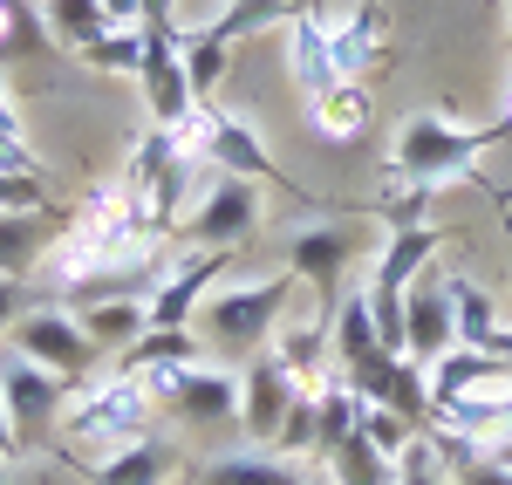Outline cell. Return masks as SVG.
<instances>
[{"instance_id":"6da1fadb","label":"cell","mask_w":512,"mask_h":485,"mask_svg":"<svg viewBox=\"0 0 512 485\" xmlns=\"http://www.w3.org/2000/svg\"><path fill=\"white\" fill-rule=\"evenodd\" d=\"M499 144H512V117L485 123V130H458V123L437 117V110H417V117L396 123V137H390V178H396V185H410L417 205H424L437 185L472 178L478 158L499 151Z\"/></svg>"},{"instance_id":"7a4b0ae2","label":"cell","mask_w":512,"mask_h":485,"mask_svg":"<svg viewBox=\"0 0 512 485\" xmlns=\"http://www.w3.org/2000/svg\"><path fill=\"white\" fill-rule=\"evenodd\" d=\"M151 410H158V397H151V383H144V376H130V369L89 376V383L69 390V410H62V445H69V451H96V445L123 451L130 438H144V431H151Z\"/></svg>"},{"instance_id":"3957f363","label":"cell","mask_w":512,"mask_h":485,"mask_svg":"<svg viewBox=\"0 0 512 485\" xmlns=\"http://www.w3.org/2000/svg\"><path fill=\"white\" fill-rule=\"evenodd\" d=\"M287 294H294V274H274V281H246V287H212L198 301L192 322L205 328V342L219 356H260L280 335V315H287Z\"/></svg>"},{"instance_id":"277c9868","label":"cell","mask_w":512,"mask_h":485,"mask_svg":"<svg viewBox=\"0 0 512 485\" xmlns=\"http://www.w3.org/2000/svg\"><path fill=\"white\" fill-rule=\"evenodd\" d=\"M178 137L205 151V164L219 171V178H253V185H287V192H301L274 158H267V144H260V130H246L233 110H219V103H198L192 117L178 123Z\"/></svg>"},{"instance_id":"5b68a950","label":"cell","mask_w":512,"mask_h":485,"mask_svg":"<svg viewBox=\"0 0 512 485\" xmlns=\"http://www.w3.org/2000/svg\"><path fill=\"white\" fill-rule=\"evenodd\" d=\"M7 335H14V356L55 369L69 390H76V383H89V376H96V363H103V349L82 335L76 315H69V308H48V301H41V308H28V315L7 328Z\"/></svg>"},{"instance_id":"8992f818","label":"cell","mask_w":512,"mask_h":485,"mask_svg":"<svg viewBox=\"0 0 512 485\" xmlns=\"http://www.w3.org/2000/svg\"><path fill=\"white\" fill-rule=\"evenodd\" d=\"M0 404H7V424H14V445L21 451L55 445L62 438V410H69V383L55 369L14 356V363L0 369Z\"/></svg>"},{"instance_id":"52a82bcc","label":"cell","mask_w":512,"mask_h":485,"mask_svg":"<svg viewBox=\"0 0 512 485\" xmlns=\"http://www.w3.org/2000/svg\"><path fill=\"white\" fill-rule=\"evenodd\" d=\"M342 383H349L362 404H383L396 410L403 424H417V431H431V383H424V363L417 356H396V349H376V356H362V363L335 369Z\"/></svg>"},{"instance_id":"ba28073f","label":"cell","mask_w":512,"mask_h":485,"mask_svg":"<svg viewBox=\"0 0 512 485\" xmlns=\"http://www.w3.org/2000/svg\"><path fill=\"white\" fill-rule=\"evenodd\" d=\"M253 233H260V185L253 178H212L185 219V240L198 253H239Z\"/></svg>"},{"instance_id":"9c48e42d","label":"cell","mask_w":512,"mask_h":485,"mask_svg":"<svg viewBox=\"0 0 512 485\" xmlns=\"http://www.w3.org/2000/svg\"><path fill=\"white\" fill-rule=\"evenodd\" d=\"M178 28H185V21H144V69H137L144 103H151V123H164V130H178V123L198 110L192 76H185V41H178Z\"/></svg>"},{"instance_id":"30bf717a","label":"cell","mask_w":512,"mask_h":485,"mask_svg":"<svg viewBox=\"0 0 512 485\" xmlns=\"http://www.w3.org/2000/svg\"><path fill=\"white\" fill-rule=\"evenodd\" d=\"M349 260H355V233L349 226H301L287 240V274L315 287V322H328L349 294Z\"/></svg>"},{"instance_id":"8fae6325","label":"cell","mask_w":512,"mask_h":485,"mask_svg":"<svg viewBox=\"0 0 512 485\" xmlns=\"http://www.w3.org/2000/svg\"><path fill=\"white\" fill-rule=\"evenodd\" d=\"M144 383H151V397L171 404L185 424L198 431H212V424H233L239 417V376L212 363H185V369H144Z\"/></svg>"},{"instance_id":"7c38bea8","label":"cell","mask_w":512,"mask_h":485,"mask_svg":"<svg viewBox=\"0 0 512 485\" xmlns=\"http://www.w3.org/2000/svg\"><path fill=\"white\" fill-rule=\"evenodd\" d=\"M294 397H301V376L280 363L274 349H260V356L246 363V376H239V417H246V431H253L260 445H274V438H280V424H287Z\"/></svg>"},{"instance_id":"4fadbf2b","label":"cell","mask_w":512,"mask_h":485,"mask_svg":"<svg viewBox=\"0 0 512 485\" xmlns=\"http://www.w3.org/2000/svg\"><path fill=\"white\" fill-rule=\"evenodd\" d=\"M451 342H458V315H451L444 274H417V281H410V294H403V356L437 363Z\"/></svg>"},{"instance_id":"5bb4252c","label":"cell","mask_w":512,"mask_h":485,"mask_svg":"<svg viewBox=\"0 0 512 485\" xmlns=\"http://www.w3.org/2000/svg\"><path fill=\"white\" fill-rule=\"evenodd\" d=\"M233 267V253H185V267H171L158 287H151V328H185L198 315V301L219 287V274Z\"/></svg>"},{"instance_id":"9a60e30c","label":"cell","mask_w":512,"mask_h":485,"mask_svg":"<svg viewBox=\"0 0 512 485\" xmlns=\"http://www.w3.org/2000/svg\"><path fill=\"white\" fill-rule=\"evenodd\" d=\"M287 76L308 89V103H315L321 89H335V62H328V14H321V0H308L294 21H287Z\"/></svg>"},{"instance_id":"2e32d148","label":"cell","mask_w":512,"mask_h":485,"mask_svg":"<svg viewBox=\"0 0 512 485\" xmlns=\"http://www.w3.org/2000/svg\"><path fill=\"white\" fill-rule=\"evenodd\" d=\"M69 233V212H0V274L21 281L48 260V246Z\"/></svg>"},{"instance_id":"e0dca14e","label":"cell","mask_w":512,"mask_h":485,"mask_svg":"<svg viewBox=\"0 0 512 485\" xmlns=\"http://www.w3.org/2000/svg\"><path fill=\"white\" fill-rule=\"evenodd\" d=\"M76 322L103 356H123V349L151 328V301H144V294H103V301H82Z\"/></svg>"},{"instance_id":"ac0fdd59","label":"cell","mask_w":512,"mask_h":485,"mask_svg":"<svg viewBox=\"0 0 512 485\" xmlns=\"http://www.w3.org/2000/svg\"><path fill=\"white\" fill-rule=\"evenodd\" d=\"M171 472H178V445L144 431V438H130L123 451H110L96 465V485H171Z\"/></svg>"},{"instance_id":"d6986e66","label":"cell","mask_w":512,"mask_h":485,"mask_svg":"<svg viewBox=\"0 0 512 485\" xmlns=\"http://www.w3.org/2000/svg\"><path fill=\"white\" fill-rule=\"evenodd\" d=\"M376 55H383V14H376V0H362L349 21H328V62H335L342 82H362V69Z\"/></svg>"},{"instance_id":"ffe728a7","label":"cell","mask_w":512,"mask_h":485,"mask_svg":"<svg viewBox=\"0 0 512 485\" xmlns=\"http://www.w3.org/2000/svg\"><path fill=\"white\" fill-rule=\"evenodd\" d=\"M328 349H335V369L362 363L383 349V328H376V308H369V287H349L342 308L328 315Z\"/></svg>"},{"instance_id":"44dd1931","label":"cell","mask_w":512,"mask_h":485,"mask_svg":"<svg viewBox=\"0 0 512 485\" xmlns=\"http://www.w3.org/2000/svg\"><path fill=\"white\" fill-rule=\"evenodd\" d=\"M444 294H451V315H458V342L492 356V342H499V328H506L499 308H492V294H485L472 274H444Z\"/></svg>"},{"instance_id":"7402d4cb","label":"cell","mask_w":512,"mask_h":485,"mask_svg":"<svg viewBox=\"0 0 512 485\" xmlns=\"http://www.w3.org/2000/svg\"><path fill=\"white\" fill-rule=\"evenodd\" d=\"M41 55H55V35L41 21V7L35 0H0V69L7 62H41Z\"/></svg>"},{"instance_id":"603a6c76","label":"cell","mask_w":512,"mask_h":485,"mask_svg":"<svg viewBox=\"0 0 512 485\" xmlns=\"http://www.w3.org/2000/svg\"><path fill=\"white\" fill-rule=\"evenodd\" d=\"M198 485H308V472L287 465L280 451H246V458H212Z\"/></svg>"},{"instance_id":"cb8c5ba5","label":"cell","mask_w":512,"mask_h":485,"mask_svg":"<svg viewBox=\"0 0 512 485\" xmlns=\"http://www.w3.org/2000/svg\"><path fill=\"white\" fill-rule=\"evenodd\" d=\"M308 110H315V130H321V137L349 144V137H362V130H369V89H362V82H335V89H321Z\"/></svg>"},{"instance_id":"d4e9b609","label":"cell","mask_w":512,"mask_h":485,"mask_svg":"<svg viewBox=\"0 0 512 485\" xmlns=\"http://www.w3.org/2000/svg\"><path fill=\"white\" fill-rule=\"evenodd\" d=\"M185 363H198L192 328H144L117 356V369H130V376H144V369H185Z\"/></svg>"},{"instance_id":"484cf974","label":"cell","mask_w":512,"mask_h":485,"mask_svg":"<svg viewBox=\"0 0 512 485\" xmlns=\"http://www.w3.org/2000/svg\"><path fill=\"white\" fill-rule=\"evenodd\" d=\"M41 21H48V35L55 48H96V41L110 35V14H103V0H48L41 7Z\"/></svg>"},{"instance_id":"4316f807","label":"cell","mask_w":512,"mask_h":485,"mask_svg":"<svg viewBox=\"0 0 512 485\" xmlns=\"http://www.w3.org/2000/svg\"><path fill=\"white\" fill-rule=\"evenodd\" d=\"M308 0H226L219 21H205L219 41H239V35H260V28H287Z\"/></svg>"},{"instance_id":"83f0119b","label":"cell","mask_w":512,"mask_h":485,"mask_svg":"<svg viewBox=\"0 0 512 485\" xmlns=\"http://www.w3.org/2000/svg\"><path fill=\"white\" fill-rule=\"evenodd\" d=\"M178 41H185L192 96H198V103H212V89H219V76H226V48H233V41H219L212 28H178Z\"/></svg>"},{"instance_id":"f1b7e54d","label":"cell","mask_w":512,"mask_h":485,"mask_svg":"<svg viewBox=\"0 0 512 485\" xmlns=\"http://www.w3.org/2000/svg\"><path fill=\"white\" fill-rule=\"evenodd\" d=\"M328 479H335V485H390V479H396V465H390V458H383L376 445H369L362 431H355L349 445L328 451Z\"/></svg>"},{"instance_id":"f546056e","label":"cell","mask_w":512,"mask_h":485,"mask_svg":"<svg viewBox=\"0 0 512 485\" xmlns=\"http://www.w3.org/2000/svg\"><path fill=\"white\" fill-rule=\"evenodd\" d=\"M0 171H21V178H41V158L21 130V110H14V89H7V69H0Z\"/></svg>"},{"instance_id":"4dcf8cb0","label":"cell","mask_w":512,"mask_h":485,"mask_svg":"<svg viewBox=\"0 0 512 485\" xmlns=\"http://www.w3.org/2000/svg\"><path fill=\"white\" fill-rule=\"evenodd\" d=\"M82 62L103 69V76H137V69H144V21H137V28H110L96 48H82Z\"/></svg>"},{"instance_id":"1f68e13d","label":"cell","mask_w":512,"mask_h":485,"mask_svg":"<svg viewBox=\"0 0 512 485\" xmlns=\"http://www.w3.org/2000/svg\"><path fill=\"white\" fill-rule=\"evenodd\" d=\"M362 438H369V445H376V451L396 465V458L417 445L424 431H417V424H403V417H396V410H383V404H362Z\"/></svg>"},{"instance_id":"d6a6232c","label":"cell","mask_w":512,"mask_h":485,"mask_svg":"<svg viewBox=\"0 0 512 485\" xmlns=\"http://www.w3.org/2000/svg\"><path fill=\"white\" fill-rule=\"evenodd\" d=\"M396 485H451V472H444V458H437L431 438H417V445L396 458Z\"/></svg>"},{"instance_id":"836d02e7","label":"cell","mask_w":512,"mask_h":485,"mask_svg":"<svg viewBox=\"0 0 512 485\" xmlns=\"http://www.w3.org/2000/svg\"><path fill=\"white\" fill-rule=\"evenodd\" d=\"M0 212H55V199H48V178L0 171Z\"/></svg>"},{"instance_id":"e575fe53","label":"cell","mask_w":512,"mask_h":485,"mask_svg":"<svg viewBox=\"0 0 512 485\" xmlns=\"http://www.w3.org/2000/svg\"><path fill=\"white\" fill-rule=\"evenodd\" d=\"M451 485H512V472L499 465V458H472V465L451 472Z\"/></svg>"},{"instance_id":"d590c367","label":"cell","mask_w":512,"mask_h":485,"mask_svg":"<svg viewBox=\"0 0 512 485\" xmlns=\"http://www.w3.org/2000/svg\"><path fill=\"white\" fill-rule=\"evenodd\" d=\"M21 315H28V287H21V281H7V274H0V335H7V328L21 322Z\"/></svg>"},{"instance_id":"8d00e7d4","label":"cell","mask_w":512,"mask_h":485,"mask_svg":"<svg viewBox=\"0 0 512 485\" xmlns=\"http://www.w3.org/2000/svg\"><path fill=\"white\" fill-rule=\"evenodd\" d=\"M103 14H110V28H137L144 21V0H103Z\"/></svg>"},{"instance_id":"74e56055","label":"cell","mask_w":512,"mask_h":485,"mask_svg":"<svg viewBox=\"0 0 512 485\" xmlns=\"http://www.w3.org/2000/svg\"><path fill=\"white\" fill-rule=\"evenodd\" d=\"M14 451H21V445H14V424H7V404H0V465H7Z\"/></svg>"},{"instance_id":"f35d334b","label":"cell","mask_w":512,"mask_h":485,"mask_svg":"<svg viewBox=\"0 0 512 485\" xmlns=\"http://www.w3.org/2000/svg\"><path fill=\"white\" fill-rule=\"evenodd\" d=\"M492 458H499V465H506V472H512V438H506V445H499V451H492Z\"/></svg>"},{"instance_id":"ab89813d","label":"cell","mask_w":512,"mask_h":485,"mask_svg":"<svg viewBox=\"0 0 512 485\" xmlns=\"http://www.w3.org/2000/svg\"><path fill=\"white\" fill-rule=\"evenodd\" d=\"M506 240H512V212H506Z\"/></svg>"},{"instance_id":"60d3db41","label":"cell","mask_w":512,"mask_h":485,"mask_svg":"<svg viewBox=\"0 0 512 485\" xmlns=\"http://www.w3.org/2000/svg\"><path fill=\"white\" fill-rule=\"evenodd\" d=\"M308 485H335V479H308Z\"/></svg>"},{"instance_id":"b9f144b4","label":"cell","mask_w":512,"mask_h":485,"mask_svg":"<svg viewBox=\"0 0 512 485\" xmlns=\"http://www.w3.org/2000/svg\"><path fill=\"white\" fill-rule=\"evenodd\" d=\"M35 7H48V0H35Z\"/></svg>"},{"instance_id":"7bdbcfd3","label":"cell","mask_w":512,"mask_h":485,"mask_svg":"<svg viewBox=\"0 0 512 485\" xmlns=\"http://www.w3.org/2000/svg\"><path fill=\"white\" fill-rule=\"evenodd\" d=\"M0 485H14V479H0Z\"/></svg>"},{"instance_id":"ee69618b","label":"cell","mask_w":512,"mask_h":485,"mask_svg":"<svg viewBox=\"0 0 512 485\" xmlns=\"http://www.w3.org/2000/svg\"><path fill=\"white\" fill-rule=\"evenodd\" d=\"M390 485H396V479H390Z\"/></svg>"}]
</instances>
